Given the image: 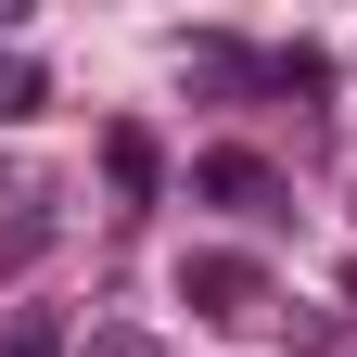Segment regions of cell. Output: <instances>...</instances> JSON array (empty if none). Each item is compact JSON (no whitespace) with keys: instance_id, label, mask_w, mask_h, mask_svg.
I'll return each instance as SVG.
<instances>
[{"instance_id":"1","label":"cell","mask_w":357,"mask_h":357,"mask_svg":"<svg viewBox=\"0 0 357 357\" xmlns=\"http://www.w3.org/2000/svg\"><path fill=\"white\" fill-rule=\"evenodd\" d=\"M178 306L217 319V332H255V319H268V268L230 255V243H192V255H178Z\"/></svg>"},{"instance_id":"2","label":"cell","mask_w":357,"mask_h":357,"mask_svg":"<svg viewBox=\"0 0 357 357\" xmlns=\"http://www.w3.org/2000/svg\"><path fill=\"white\" fill-rule=\"evenodd\" d=\"M192 192H204V204H243V217H268V204H281V178H268L255 153H192Z\"/></svg>"},{"instance_id":"3","label":"cell","mask_w":357,"mask_h":357,"mask_svg":"<svg viewBox=\"0 0 357 357\" xmlns=\"http://www.w3.org/2000/svg\"><path fill=\"white\" fill-rule=\"evenodd\" d=\"M102 178H115V192H153V141H141V128H115V141H102Z\"/></svg>"},{"instance_id":"4","label":"cell","mask_w":357,"mask_h":357,"mask_svg":"<svg viewBox=\"0 0 357 357\" xmlns=\"http://www.w3.org/2000/svg\"><path fill=\"white\" fill-rule=\"evenodd\" d=\"M26 102H38V64H26V52H0V115H26Z\"/></svg>"},{"instance_id":"5","label":"cell","mask_w":357,"mask_h":357,"mask_svg":"<svg viewBox=\"0 0 357 357\" xmlns=\"http://www.w3.org/2000/svg\"><path fill=\"white\" fill-rule=\"evenodd\" d=\"M0 357H64V332H52V319L26 306V319H13V344H0Z\"/></svg>"},{"instance_id":"6","label":"cell","mask_w":357,"mask_h":357,"mask_svg":"<svg viewBox=\"0 0 357 357\" xmlns=\"http://www.w3.org/2000/svg\"><path fill=\"white\" fill-rule=\"evenodd\" d=\"M89 357H153V332H89Z\"/></svg>"},{"instance_id":"7","label":"cell","mask_w":357,"mask_h":357,"mask_svg":"<svg viewBox=\"0 0 357 357\" xmlns=\"http://www.w3.org/2000/svg\"><path fill=\"white\" fill-rule=\"evenodd\" d=\"M344 217H357V204H344Z\"/></svg>"}]
</instances>
